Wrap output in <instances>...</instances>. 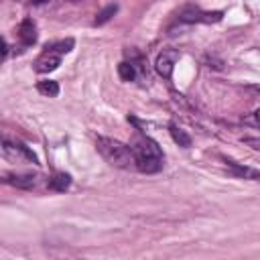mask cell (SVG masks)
Instances as JSON below:
<instances>
[{
    "label": "cell",
    "instance_id": "obj_4",
    "mask_svg": "<svg viewBox=\"0 0 260 260\" xmlns=\"http://www.w3.org/2000/svg\"><path fill=\"white\" fill-rule=\"evenodd\" d=\"M221 12L219 10H215V12H201V10H197V8H187V10H183L181 14H179V20L181 22H219L221 20Z\"/></svg>",
    "mask_w": 260,
    "mask_h": 260
},
{
    "label": "cell",
    "instance_id": "obj_20",
    "mask_svg": "<svg viewBox=\"0 0 260 260\" xmlns=\"http://www.w3.org/2000/svg\"><path fill=\"white\" fill-rule=\"evenodd\" d=\"M35 4H43V2H47V0H32Z\"/></svg>",
    "mask_w": 260,
    "mask_h": 260
},
{
    "label": "cell",
    "instance_id": "obj_12",
    "mask_svg": "<svg viewBox=\"0 0 260 260\" xmlns=\"http://www.w3.org/2000/svg\"><path fill=\"white\" fill-rule=\"evenodd\" d=\"M37 89H39V93H43L47 98H55L59 93V83L51 81V79H43V81L37 83Z\"/></svg>",
    "mask_w": 260,
    "mask_h": 260
},
{
    "label": "cell",
    "instance_id": "obj_2",
    "mask_svg": "<svg viewBox=\"0 0 260 260\" xmlns=\"http://www.w3.org/2000/svg\"><path fill=\"white\" fill-rule=\"evenodd\" d=\"M136 156V169L142 173H156L162 167V150L148 136H138L132 144Z\"/></svg>",
    "mask_w": 260,
    "mask_h": 260
},
{
    "label": "cell",
    "instance_id": "obj_5",
    "mask_svg": "<svg viewBox=\"0 0 260 260\" xmlns=\"http://www.w3.org/2000/svg\"><path fill=\"white\" fill-rule=\"evenodd\" d=\"M61 65V55L53 53V51H45L37 61H35V71L39 73H49L53 69H57Z\"/></svg>",
    "mask_w": 260,
    "mask_h": 260
},
{
    "label": "cell",
    "instance_id": "obj_6",
    "mask_svg": "<svg viewBox=\"0 0 260 260\" xmlns=\"http://www.w3.org/2000/svg\"><path fill=\"white\" fill-rule=\"evenodd\" d=\"M4 154L6 156H22V158H26V160H30V162H39V158H37V154L28 148V146H24V144H20V142H4Z\"/></svg>",
    "mask_w": 260,
    "mask_h": 260
},
{
    "label": "cell",
    "instance_id": "obj_11",
    "mask_svg": "<svg viewBox=\"0 0 260 260\" xmlns=\"http://www.w3.org/2000/svg\"><path fill=\"white\" fill-rule=\"evenodd\" d=\"M169 132H171L173 140H175L179 146H183V148H189V146H191V136H189L185 130H181L177 124H169Z\"/></svg>",
    "mask_w": 260,
    "mask_h": 260
},
{
    "label": "cell",
    "instance_id": "obj_7",
    "mask_svg": "<svg viewBox=\"0 0 260 260\" xmlns=\"http://www.w3.org/2000/svg\"><path fill=\"white\" fill-rule=\"evenodd\" d=\"M18 37L24 45H32L37 41V26L32 22V18H24L18 26Z\"/></svg>",
    "mask_w": 260,
    "mask_h": 260
},
{
    "label": "cell",
    "instance_id": "obj_19",
    "mask_svg": "<svg viewBox=\"0 0 260 260\" xmlns=\"http://www.w3.org/2000/svg\"><path fill=\"white\" fill-rule=\"evenodd\" d=\"M248 89H250V91H256V93H260V85H248Z\"/></svg>",
    "mask_w": 260,
    "mask_h": 260
},
{
    "label": "cell",
    "instance_id": "obj_14",
    "mask_svg": "<svg viewBox=\"0 0 260 260\" xmlns=\"http://www.w3.org/2000/svg\"><path fill=\"white\" fill-rule=\"evenodd\" d=\"M118 75L124 79V81H134V77H136V65L130 61H122L120 65H118Z\"/></svg>",
    "mask_w": 260,
    "mask_h": 260
},
{
    "label": "cell",
    "instance_id": "obj_13",
    "mask_svg": "<svg viewBox=\"0 0 260 260\" xmlns=\"http://www.w3.org/2000/svg\"><path fill=\"white\" fill-rule=\"evenodd\" d=\"M118 12V4H108L106 8H102L98 14H95V20H93V24L95 26H100V24H106L114 14Z\"/></svg>",
    "mask_w": 260,
    "mask_h": 260
},
{
    "label": "cell",
    "instance_id": "obj_3",
    "mask_svg": "<svg viewBox=\"0 0 260 260\" xmlns=\"http://www.w3.org/2000/svg\"><path fill=\"white\" fill-rule=\"evenodd\" d=\"M177 59H179V51H175V49H165V51L156 57V63H154L156 73H158L160 77H165V79H171L173 67H175Z\"/></svg>",
    "mask_w": 260,
    "mask_h": 260
},
{
    "label": "cell",
    "instance_id": "obj_21",
    "mask_svg": "<svg viewBox=\"0 0 260 260\" xmlns=\"http://www.w3.org/2000/svg\"><path fill=\"white\" fill-rule=\"evenodd\" d=\"M69 2H79V0H69Z\"/></svg>",
    "mask_w": 260,
    "mask_h": 260
},
{
    "label": "cell",
    "instance_id": "obj_15",
    "mask_svg": "<svg viewBox=\"0 0 260 260\" xmlns=\"http://www.w3.org/2000/svg\"><path fill=\"white\" fill-rule=\"evenodd\" d=\"M73 49V39H65V41H57V43H51L45 47V51H53L57 55H63V53H69Z\"/></svg>",
    "mask_w": 260,
    "mask_h": 260
},
{
    "label": "cell",
    "instance_id": "obj_17",
    "mask_svg": "<svg viewBox=\"0 0 260 260\" xmlns=\"http://www.w3.org/2000/svg\"><path fill=\"white\" fill-rule=\"evenodd\" d=\"M244 142L252 144V148H260V140H256V138H244Z\"/></svg>",
    "mask_w": 260,
    "mask_h": 260
},
{
    "label": "cell",
    "instance_id": "obj_18",
    "mask_svg": "<svg viewBox=\"0 0 260 260\" xmlns=\"http://www.w3.org/2000/svg\"><path fill=\"white\" fill-rule=\"evenodd\" d=\"M2 55H4V57L8 55V43H6V41H2Z\"/></svg>",
    "mask_w": 260,
    "mask_h": 260
},
{
    "label": "cell",
    "instance_id": "obj_9",
    "mask_svg": "<svg viewBox=\"0 0 260 260\" xmlns=\"http://www.w3.org/2000/svg\"><path fill=\"white\" fill-rule=\"evenodd\" d=\"M228 162V167L236 173V175H240V177H244V179H252V181H260V171H256V169H250V167H242V165H238V162H234V160H225Z\"/></svg>",
    "mask_w": 260,
    "mask_h": 260
},
{
    "label": "cell",
    "instance_id": "obj_16",
    "mask_svg": "<svg viewBox=\"0 0 260 260\" xmlns=\"http://www.w3.org/2000/svg\"><path fill=\"white\" fill-rule=\"evenodd\" d=\"M242 122H244V124H248V126H252V128H256V130H260V110L252 112V114H250V116H246Z\"/></svg>",
    "mask_w": 260,
    "mask_h": 260
},
{
    "label": "cell",
    "instance_id": "obj_10",
    "mask_svg": "<svg viewBox=\"0 0 260 260\" xmlns=\"http://www.w3.org/2000/svg\"><path fill=\"white\" fill-rule=\"evenodd\" d=\"M69 185H71V175H67V173H57L49 181V189L59 191V193L65 191V189H69Z\"/></svg>",
    "mask_w": 260,
    "mask_h": 260
},
{
    "label": "cell",
    "instance_id": "obj_1",
    "mask_svg": "<svg viewBox=\"0 0 260 260\" xmlns=\"http://www.w3.org/2000/svg\"><path fill=\"white\" fill-rule=\"evenodd\" d=\"M95 146H98L100 154H102L112 167H118V169L136 167V156H134L132 146H126L124 142L114 140V138H106V136H100V138L95 140Z\"/></svg>",
    "mask_w": 260,
    "mask_h": 260
},
{
    "label": "cell",
    "instance_id": "obj_8",
    "mask_svg": "<svg viewBox=\"0 0 260 260\" xmlns=\"http://www.w3.org/2000/svg\"><path fill=\"white\" fill-rule=\"evenodd\" d=\"M6 183L18 187V189H30L37 185V177L35 175H8Z\"/></svg>",
    "mask_w": 260,
    "mask_h": 260
}]
</instances>
